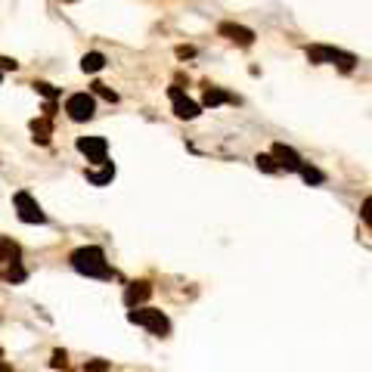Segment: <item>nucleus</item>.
<instances>
[{
    "label": "nucleus",
    "instance_id": "20",
    "mask_svg": "<svg viewBox=\"0 0 372 372\" xmlns=\"http://www.w3.org/2000/svg\"><path fill=\"white\" fill-rule=\"evenodd\" d=\"M35 90H37V93H44V97H46V99H56V97H59V93H56V90H53V87H50V84H44V81H37V84H35Z\"/></svg>",
    "mask_w": 372,
    "mask_h": 372
},
{
    "label": "nucleus",
    "instance_id": "5",
    "mask_svg": "<svg viewBox=\"0 0 372 372\" xmlns=\"http://www.w3.org/2000/svg\"><path fill=\"white\" fill-rule=\"evenodd\" d=\"M13 202H16V214H19L22 223H46V214L41 211V205L31 199V192H16Z\"/></svg>",
    "mask_w": 372,
    "mask_h": 372
},
{
    "label": "nucleus",
    "instance_id": "25",
    "mask_svg": "<svg viewBox=\"0 0 372 372\" xmlns=\"http://www.w3.org/2000/svg\"><path fill=\"white\" fill-rule=\"evenodd\" d=\"M177 56H180V59H190V56H196V50H192V46H177Z\"/></svg>",
    "mask_w": 372,
    "mask_h": 372
},
{
    "label": "nucleus",
    "instance_id": "8",
    "mask_svg": "<svg viewBox=\"0 0 372 372\" xmlns=\"http://www.w3.org/2000/svg\"><path fill=\"white\" fill-rule=\"evenodd\" d=\"M273 159L279 161V170H298V174H301V168H304L301 155L294 152L292 146H285V143H276L273 146Z\"/></svg>",
    "mask_w": 372,
    "mask_h": 372
},
{
    "label": "nucleus",
    "instance_id": "1",
    "mask_svg": "<svg viewBox=\"0 0 372 372\" xmlns=\"http://www.w3.org/2000/svg\"><path fill=\"white\" fill-rule=\"evenodd\" d=\"M72 267L78 270L81 276H90V279H112L115 270L106 264V254L99 245H81L72 252Z\"/></svg>",
    "mask_w": 372,
    "mask_h": 372
},
{
    "label": "nucleus",
    "instance_id": "3",
    "mask_svg": "<svg viewBox=\"0 0 372 372\" xmlns=\"http://www.w3.org/2000/svg\"><path fill=\"white\" fill-rule=\"evenodd\" d=\"M307 59L316 62V66H338L341 72H351L356 66V56L354 53H345V50H335V46H307Z\"/></svg>",
    "mask_w": 372,
    "mask_h": 372
},
{
    "label": "nucleus",
    "instance_id": "15",
    "mask_svg": "<svg viewBox=\"0 0 372 372\" xmlns=\"http://www.w3.org/2000/svg\"><path fill=\"white\" fill-rule=\"evenodd\" d=\"M112 177H115V165H112V161H106L99 174H93V170H90V174H87V180H90L93 186H106L108 180H112Z\"/></svg>",
    "mask_w": 372,
    "mask_h": 372
},
{
    "label": "nucleus",
    "instance_id": "13",
    "mask_svg": "<svg viewBox=\"0 0 372 372\" xmlns=\"http://www.w3.org/2000/svg\"><path fill=\"white\" fill-rule=\"evenodd\" d=\"M221 103H239L232 93H227V90H221V87H208L205 90V106H221Z\"/></svg>",
    "mask_w": 372,
    "mask_h": 372
},
{
    "label": "nucleus",
    "instance_id": "24",
    "mask_svg": "<svg viewBox=\"0 0 372 372\" xmlns=\"http://www.w3.org/2000/svg\"><path fill=\"white\" fill-rule=\"evenodd\" d=\"M87 372H108V363L93 360V363H87Z\"/></svg>",
    "mask_w": 372,
    "mask_h": 372
},
{
    "label": "nucleus",
    "instance_id": "19",
    "mask_svg": "<svg viewBox=\"0 0 372 372\" xmlns=\"http://www.w3.org/2000/svg\"><path fill=\"white\" fill-rule=\"evenodd\" d=\"M6 279H10V283H22V279H25V270L19 267V261L10 264V270H6Z\"/></svg>",
    "mask_w": 372,
    "mask_h": 372
},
{
    "label": "nucleus",
    "instance_id": "26",
    "mask_svg": "<svg viewBox=\"0 0 372 372\" xmlns=\"http://www.w3.org/2000/svg\"><path fill=\"white\" fill-rule=\"evenodd\" d=\"M0 372H13V366H6V363L0 360Z\"/></svg>",
    "mask_w": 372,
    "mask_h": 372
},
{
    "label": "nucleus",
    "instance_id": "21",
    "mask_svg": "<svg viewBox=\"0 0 372 372\" xmlns=\"http://www.w3.org/2000/svg\"><path fill=\"white\" fill-rule=\"evenodd\" d=\"M360 214H363V221H366V223H369V227H372V196H369L366 202H363V208H360Z\"/></svg>",
    "mask_w": 372,
    "mask_h": 372
},
{
    "label": "nucleus",
    "instance_id": "28",
    "mask_svg": "<svg viewBox=\"0 0 372 372\" xmlns=\"http://www.w3.org/2000/svg\"><path fill=\"white\" fill-rule=\"evenodd\" d=\"M0 78H4V68H0Z\"/></svg>",
    "mask_w": 372,
    "mask_h": 372
},
{
    "label": "nucleus",
    "instance_id": "9",
    "mask_svg": "<svg viewBox=\"0 0 372 372\" xmlns=\"http://www.w3.org/2000/svg\"><path fill=\"white\" fill-rule=\"evenodd\" d=\"M152 298V283H146V279H140V283H130L128 289H124V304L128 307H140L143 301Z\"/></svg>",
    "mask_w": 372,
    "mask_h": 372
},
{
    "label": "nucleus",
    "instance_id": "4",
    "mask_svg": "<svg viewBox=\"0 0 372 372\" xmlns=\"http://www.w3.org/2000/svg\"><path fill=\"white\" fill-rule=\"evenodd\" d=\"M66 112L72 121H90L93 112H97V99H93L90 93H72V97L66 99Z\"/></svg>",
    "mask_w": 372,
    "mask_h": 372
},
{
    "label": "nucleus",
    "instance_id": "14",
    "mask_svg": "<svg viewBox=\"0 0 372 372\" xmlns=\"http://www.w3.org/2000/svg\"><path fill=\"white\" fill-rule=\"evenodd\" d=\"M106 66V56L103 53H84V59H81V68L87 75H93V72H99V68Z\"/></svg>",
    "mask_w": 372,
    "mask_h": 372
},
{
    "label": "nucleus",
    "instance_id": "6",
    "mask_svg": "<svg viewBox=\"0 0 372 372\" xmlns=\"http://www.w3.org/2000/svg\"><path fill=\"white\" fill-rule=\"evenodd\" d=\"M78 152L87 155V161H93V165H106L108 143L103 137H81L78 140Z\"/></svg>",
    "mask_w": 372,
    "mask_h": 372
},
{
    "label": "nucleus",
    "instance_id": "10",
    "mask_svg": "<svg viewBox=\"0 0 372 372\" xmlns=\"http://www.w3.org/2000/svg\"><path fill=\"white\" fill-rule=\"evenodd\" d=\"M223 37H227V41H232V44H239V46H252L254 44V31L252 28H242V25H232V22H223L221 28Z\"/></svg>",
    "mask_w": 372,
    "mask_h": 372
},
{
    "label": "nucleus",
    "instance_id": "18",
    "mask_svg": "<svg viewBox=\"0 0 372 372\" xmlns=\"http://www.w3.org/2000/svg\"><path fill=\"white\" fill-rule=\"evenodd\" d=\"M93 93H99V97L108 99V103H115V99H118V93H115L112 87H106V84H93Z\"/></svg>",
    "mask_w": 372,
    "mask_h": 372
},
{
    "label": "nucleus",
    "instance_id": "17",
    "mask_svg": "<svg viewBox=\"0 0 372 372\" xmlns=\"http://www.w3.org/2000/svg\"><path fill=\"white\" fill-rule=\"evenodd\" d=\"M301 177H304L307 183H323V180H326V174H323V170H316V168H310V165L301 168Z\"/></svg>",
    "mask_w": 372,
    "mask_h": 372
},
{
    "label": "nucleus",
    "instance_id": "2",
    "mask_svg": "<svg viewBox=\"0 0 372 372\" xmlns=\"http://www.w3.org/2000/svg\"><path fill=\"white\" fill-rule=\"evenodd\" d=\"M128 320L134 323V326H143V329H149L152 335H159V338H165L168 332H170L168 316L161 314V310H152V307H130Z\"/></svg>",
    "mask_w": 372,
    "mask_h": 372
},
{
    "label": "nucleus",
    "instance_id": "22",
    "mask_svg": "<svg viewBox=\"0 0 372 372\" xmlns=\"http://www.w3.org/2000/svg\"><path fill=\"white\" fill-rule=\"evenodd\" d=\"M66 363H68V354L66 351H53V366H62V369H66Z\"/></svg>",
    "mask_w": 372,
    "mask_h": 372
},
{
    "label": "nucleus",
    "instance_id": "16",
    "mask_svg": "<svg viewBox=\"0 0 372 372\" xmlns=\"http://www.w3.org/2000/svg\"><path fill=\"white\" fill-rule=\"evenodd\" d=\"M254 165H258L261 170H267V174H276V170H279V161L273 159V152H270V155H258V159H254Z\"/></svg>",
    "mask_w": 372,
    "mask_h": 372
},
{
    "label": "nucleus",
    "instance_id": "23",
    "mask_svg": "<svg viewBox=\"0 0 372 372\" xmlns=\"http://www.w3.org/2000/svg\"><path fill=\"white\" fill-rule=\"evenodd\" d=\"M0 68H4V72H16V68H19V62L10 59V56H0Z\"/></svg>",
    "mask_w": 372,
    "mask_h": 372
},
{
    "label": "nucleus",
    "instance_id": "12",
    "mask_svg": "<svg viewBox=\"0 0 372 372\" xmlns=\"http://www.w3.org/2000/svg\"><path fill=\"white\" fill-rule=\"evenodd\" d=\"M31 134H35V143H41V146L50 143V134H53L50 118H35L31 121Z\"/></svg>",
    "mask_w": 372,
    "mask_h": 372
},
{
    "label": "nucleus",
    "instance_id": "11",
    "mask_svg": "<svg viewBox=\"0 0 372 372\" xmlns=\"http://www.w3.org/2000/svg\"><path fill=\"white\" fill-rule=\"evenodd\" d=\"M19 254H22V248L16 245L10 236L0 239V264H16V261H19Z\"/></svg>",
    "mask_w": 372,
    "mask_h": 372
},
{
    "label": "nucleus",
    "instance_id": "7",
    "mask_svg": "<svg viewBox=\"0 0 372 372\" xmlns=\"http://www.w3.org/2000/svg\"><path fill=\"white\" fill-rule=\"evenodd\" d=\"M170 99H174V115L177 118H183V121H192V118H199V103H192L190 97H183V90L180 87H170Z\"/></svg>",
    "mask_w": 372,
    "mask_h": 372
},
{
    "label": "nucleus",
    "instance_id": "27",
    "mask_svg": "<svg viewBox=\"0 0 372 372\" xmlns=\"http://www.w3.org/2000/svg\"><path fill=\"white\" fill-rule=\"evenodd\" d=\"M66 4H75V0H66Z\"/></svg>",
    "mask_w": 372,
    "mask_h": 372
}]
</instances>
